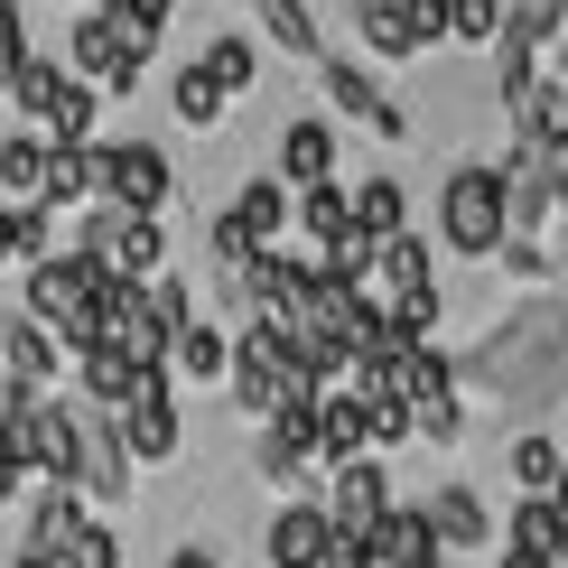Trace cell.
Masks as SVG:
<instances>
[{"instance_id": "cell-37", "label": "cell", "mask_w": 568, "mask_h": 568, "mask_svg": "<svg viewBox=\"0 0 568 568\" xmlns=\"http://www.w3.org/2000/svg\"><path fill=\"white\" fill-rule=\"evenodd\" d=\"M0 504H29V457L0 438Z\"/></svg>"}, {"instance_id": "cell-39", "label": "cell", "mask_w": 568, "mask_h": 568, "mask_svg": "<svg viewBox=\"0 0 568 568\" xmlns=\"http://www.w3.org/2000/svg\"><path fill=\"white\" fill-rule=\"evenodd\" d=\"M169 568H215V559H205V550H178V559H169Z\"/></svg>"}, {"instance_id": "cell-7", "label": "cell", "mask_w": 568, "mask_h": 568, "mask_svg": "<svg viewBox=\"0 0 568 568\" xmlns=\"http://www.w3.org/2000/svg\"><path fill=\"white\" fill-rule=\"evenodd\" d=\"M326 531H345V540H373V523L392 513V476H383V457H354L336 466V485H326Z\"/></svg>"}, {"instance_id": "cell-25", "label": "cell", "mask_w": 568, "mask_h": 568, "mask_svg": "<svg viewBox=\"0 0 568 568\" xmlns=\"http://www.w3.org/2000/svg\"><path fill=\"white\" fill-rule=\"evenodd\" d=\"M400 215H410V205H400V178H364L354 186V233H364V243H392Z\"/></svg>"}, {"instance_id": "cell-14", "label": "cell", "mask_w": 568, "mask_h": 568, "mask_svg": "<svg viewBox=\"0 0 568 568\" xmlns=\"http://www.w3.org/2000/svg\"><path fill=\"white\" fill-rule=\"evenodd\" d=\"M0 354H10V383H29V392L65 373V345H57V326H38L29 307H19V317L0 326Z\"/></svg>"}, {"instance_id": "cell-27", "label": "cell", "mask_w": 568, "mask_h": 568, "mask_svg": "<svg viewBox=\"0 0 568 568\" xmlns=\"http://www.w3.org/2000/svg\"><path fill=\"white\" fill-rule=\"evenodd\" d=\"M252 19H262V29H271L280 47H290V57H307V65L326 57V38H317V19H307L298 0H252Z\"/></svg>"}, {"instance_id": "cell-11", "label": "cell", "mask_w": 568, "mask_h": 568, "mask_svg": "<svg viewBox=\"0 0 568 568\" xmlns=\"http://www.w3.org/2000/svg\"><path fill=\"white\" fill-rule=\"evenodd\" d=\"M373 568H447V550H438V531H429L419 504H392L383 523H373Z\"/></svg>"}, {"instance_id": "cell-32", "label": "cell", "mask_w": 568, "mask_h": 568, "mask_svg": "<svg viewBox=\"0 0 568 568\" xmlns=\"http://www.w3.org/2000/svg\"><path fill=\"white\" fill-rule=\"evenodd\" d=\"M354 19H364V47H373V57H410V29H400V0H354Z\"/></svg>"}, {"instance_id": "cell-13", "label": "cell", "mask_w": 568, "mask_h": 568, "mask_svg": "<svg viewBox=\"0 0 568 568\" xmlns=\"http://www.w3.org/2000/svg\"><path fill=\"white\" fill-rule=\"evenodd\" d=\"M326 540H336V531H326V513H317V504H280V513H271V531H262V550H271V568H317V559H326Z\"/></svg>"}, {"instance_id": "cell-30", "label": "cell", "mask_w": 568, "mask_h": 568, "mask_svg": "<svg viewBox=\"0 0 568 568\" xmlns=\"http://www.w3.org/2000/svg\"><path fill=\"white\" fill-rule=\"evenodd\" d=\"M178 122H186V131H215V122H224V93H215L205 65H178Z\"/></svg>"}, {"instance_id": "cell-31", "label": "cell", "mask_w": 568, "mask_h": 568, "mask_svg": "<svg viewBox=\"0 0 568 568\" xmlns=\"http://www.w3.org/2000/svg\"><path fill=\"white\" fill-rule=\"evenodd\" d=\"M57 568H122V531H103V513H84V531L57 550Z\"/></svg>"}, {"instance_id": "cell-21", "label": "cell", "mask_w": 568, "mask_h": 568, "mask_svg": "<svg viewBox=\"0 0 568 568\" xmlns=\"http://www.w3.org/2000/svg\"><path fill=\"white\" fill-rule=\"evenodd\" d=\"M169 364L186 373V383H224V373H233V345H224L215 326L196 317V326H178V345H169Z\"/></svg>"}, {"instance_id": "cell-35", "label": "cell", "mask_w": 568, "mask_h": 568, "mask_svg": "<svg viewBox=\"0 0 568 568\" xmlns=\"http://www.w3.org/2000/svg\"><path fill=\"white\" fill-rule=\"evenodd\" d=\"M29 65V19H19V0H0V84Z\"/></svg>"}, {"instance_id": "cell-28", "label": "cell", "mask_w": 568, "mask_h": 568, "mask_svg": "<svg viewBox=\"0 0 568 568\" xmlns=\"http://www.w3.org/2000/svg\"><path fill=\"white\" fill-rule=\"evenodd\" d=\"M298 224L317 233V252L345 243V233H354V196H345V186H307V196H298Z\"/></svg>"}, {"instance_id": "cell-23", "label": "cell", "mask_w": 568, "mask_h": 568, "mask_svg": "<svg viewBox=\"0 0 568 568\" xmlns=\"http://www.w3.org/2000/svg\"><path fill=\"white\" fill-rule=\"evenodd\" d=\"M568 29V0H504V38L494 47H523V57H540V38Z\"/></svg>"}, {"instance_id": "cell-19", "label": "cell", "mask_w": 568, "mask_h": 568, "mask_svg": "<svg viewBox=\"0 0 568 568\" xmlns=\"http://www.w3.org/2000/svg\"><path fill=\"white\" fill-rule=\"evenodd\" d=\"M373 271H383V290L392 298H429L438 280H429V243L419 233H392V243H373Z\"/></svg>"}, {"instance_id": "cell-8", "label": "cell", "mask_w": 568, "mask_h": 568, "mask_svg": "<svg viewBox=\"0 0 568 568\" xmlns=\"http://www.w3.org/2000/svg\"><path fill=\"white\" fill-rule=\"evenodd\" d=\"M317 75H326V103H336V112H354V122H373L383 140H410V112H400L392 93L364 75V65H336V57H317Z\"/></svg>"}, {"instance_id": "cell-44", "label": "cell", "mask_w": 568, "mask_h": 568, "mask_svg": "<svg viewBox=\"0 0 568 568\" xmlns=\"http://www.w3.org/2000/svg\"><path fill=\"white\" fill-rule=\"evenodd\" d=\"M559 447H568V429H559Z\"/></svg>"}, {"instance_id": "cell-20", "label": "cell", "mask_w": 568, "mask_h": 568, "mask_svg": "<svg viewBox=\"0 0 568 568\" xmlns=\"http://www.w3.org/2000/svg\"><path fill=\"white\" fill-rule=\"evenodd\" d=\"M559 466H568V447L559 438H513V485H523V504H550V494H559Z\"/></svg>"}, {"instance_id": "cell-1", "label": "cell", "mask_w": 568, "mask_h": 568, "mask_svg": "<svg viewBox=\"0 0 568 568\" xmlns=\"http://www.w3.org/2000/svg\"><path fill=\"white\" fill-rule=\"evenodd\" d=\"M457 383H476L494 400H540L568 392V298H531L523 317H504L494 336L457 364Z\"/></svg>"}, {"instance_id": "cell-10", "label": "cell", "mask_w": 568, "mask_h": 568, "mask_svg": "<svg viewBox=\"0 0 568 568\" xmlns=\"http://www.w3.org/2000/svg\"><path fill=\"white\" fill-rule=\"evenodd\" d=\"M75 383H84V400H93V410H112V419H122L131 400H140V392H159L169 373H140V364H122L112 345H84V354H75Z\"/></svg>"}, {"instance_id": "cell-2", "label": "cell", "mask_w": 568, "mask_h": 568, "mask_svg": "<svg viewBox=\"0 0 568 568\" xmlns=\"http://www.w3.org/2000/svg\"><path fill=\"white\" fill-rule=\"evenodd\" d=\"M150 29H131V19H112V10H84L75 19V65L65 75L93 84V93H131L140 84V65H150Z\"/></svg>"}, {"instance_id": "cell-3", "label": "cell", "mask_w": 568, "mask_h": 568, "mask_svg": "<svg viewBox=\"0 0 568 568\" xmlns=\"http://www.w3.org/2000/svg\"><path fill=\"white\" fill-rule=\"evenodd\" d=\"M438 233L447 252H466V262H485V252H504V169H457L438 196Z\"/></svg>"}, {"instance_id": "cell-36", "label": "cell", "mask_w": 568, "mask_h": 568, "mask_svg": "<svg viewBox=\"0 0 568 568\" xmlns=\"http://www.w3.org/2000/svg\"><path fill=\"white\" fill-rule=\"evenodd\" d=\"M103 10H112V19H131V29H150V38H159V29H169V10H178V0H103Z\"/></svg>"}, {"instance_id": "cell-9", "label": "cell", "mask_w": 568, "mask_h": 568, "mask_svg": "<svg viewBox=\"0 0 568 568\" xmlns=\"http://www.w3.org/2000/svg\"><path fill=\"white\" fill-rule=\"evenodd\" d=\"M112 429H122V457H131V466H169V457H178V392H169V383L140 392Z\"/></svg>"}, {"instance_id": "cell-5", "label": "cell", "mask_w": 568, "mask_h": 568, "mask_svg": "<svg viewBox=\"0 0 568 568\" xmlns=\"http://www.w3.org/2000/svg\"><path fill=\"white\" fill-rule=\"evenodd\" d=\"M280 224H290V186H280V178H252L243 196L224 205V224H215V252H224V271H243L252 252H280Z\"/></svg>"}, {"instance_id": "cell-26", "label": "cell", "mask_w": 568, "mask_h": 568, "mask_svg": "<svg viewBox=\"0 0 568 568\" xmlns=\"http://www.w3.org/2000/svg\"><path fill=\"white\" fill-rule=\"evenodd\" d=\"M559 540H568V513H559V504H523V513L504 523V550H523V559H550Z\"/></svg>"}, {"instance_id": "cell-41", "label": "cell", "mask_w": 568, "mask_h": 568, "mask_svg": "<svg viewBox=\"0 0 568 568\" xmlns=\"http://www.w3.org/2000/svg\"><path fill=\"white\" fill-rule=\"evenodd\" d=\"M550 504H559V513H568V466H559V494H550Z\"/></svg>"}, {"instance_id": "cell-22", "label": "cell", "mask_w": 568, "mask_h": 568, "mask_svg": "<svg viewBox=\"0 0 568 568\" xmlns=\"http://www.w3.org/2000/svg\"><path fill=\"white\" fill-rule=\"evenodd\" d=\"M57 84H65V65H47L38 47H29V65H19V75L0 84V93H10V112H19V131H38V122H47V103H57Z\"/></svg>"}, {"instance_id": "cell-4", "label": "cell", "mask_w": 568, "mask_h": 568, "mask_svg": "<svg viewBox=\"0 0 568 568\" xmlns=\"http://www.w3.org/2000/svg\"><path fill=\"white\" fill-rule=\"evenodd\" d=\"M93 196L103 205H122V215H159V205L178 196V169L150 150V140H93Z\"/></svg>"}, {"instance_id": "cell-17", "label": "cell", "mask_w": 568, "mask_h": 568, "mask_svg": "<svg viewBox=\"0 0 568 568\" xmlns=\"http://www.w3.org/2000/svg\"><path fill=\"white\" fill-rule=\"evenodd\" d=\"M364 447H373L364 400H354V392H326V400H317V466H354Z\"/></svg>"}, {"instance_id": "cell-40", "label": "cell", "mask_w": 568, "mask_h": 568, "mask_svg": "<svg viewBox=\"0 0 568 568\" xmlns=\"http://www.w3.org/2000/svg\"><path fill=\"white\" fill-rule=\"evenodd\" d=\"M10 568H57V559H29V550H19V559H10Z\"/></svg>"}, {"instance_id": "cell-24", "label": "cell", "mask_w": 568, "mask_h": 568, "mask_svg": "<svg viewBox=\"0 0 568 568\" xmlns=\"http://www.w3.org/2000/svg\"><path fill=\"white\" fill-rule=\"evenodd\" d=\"M38 169H47V140L38 131L0 140V196H10V205H38Z\"/></svg>"}, {"instance_id": "cell-29", "label": "cell", "mask_w": 568, "mask_h": 568, "mask_svg": "<svg viewBox=\"0 0 568 568\" xmlns=\"http://www.w3.org/2000/svg\"><path fill=\"white\" fill-rule=\"evenodd\" d=\"M196 65L215 75V93H224V103H233V93H252V75H262V57H252L243 38H215V47H205Z\"/></svg>"}, {"instance_id": "cell-33", "label": "cell", "mask_w": 568, "mask_h": 568, "mask_svg": "<svg viewBox=\"0 0 568 568\" xmlns=\"http://www.w3.org/2000/svg\"><path fill=\"white\" fill-rule=\"evenodd\" d=\"M447 38L494 47V38H504V0H447Z\"/></svg>"}, {"instance_id": "cell-15", "label": "cell", "mask_w": 568, "mask_h": 568, "mask_svg": "<svg viewBox=\"0 0 568 568\" xmlns=\"http://www.w3.org/2000/svg\"><path fill=\"white\" fill-rule=\"evenodd\" d=\"M280 186H336V131L326 122H290L280 131Z\"/></svg>"}, {"instance_id": "cell-12", "label": "cell", "mask_w": 568, "mask_h": 568, "mask_svg": "<svg viewBox=\"0 0 568 568\" xmlns=\"http://www.w3.org/2000/svg\"><path fill=\"white\" fill-rule=\"evenodd\" d=\"M419 513H429L438 550H485V540H494V513H485V494H476V485H438Z\"/></svg>"}, {"instance_id": "cell-43", "label": "cell", "mask_w": 568, "mask_h": 568, "mask_svg": "<svg viewBox=\"0 0 568 568\" xmlns=\"http://www.w3.org/2000/svg\"><path fill=\"white\" fill-rule=\"evenodd\" d=\"M559 205H568V150H559Z\"/></svg>"}, {"instance_id": "cell-6", "label": "cell", "mask_w": 568, "mask_h": 568, "mask_svg": "<svg viewBox=\"0 0 568 568\" xmlns=\"http://www.w3.org/2000/svg\"><path fill=\"white\" fill-rule=\"evenodd\" d=\"M75 494L84 504H122L131 494L122 429H112V410H93V400H75Z\"/></svg>"}, {"instance_id": "cell-34", "label": "cell", "mask_w": 568, "mask_h": 568, "mask_svg": "<svg viewBox=\"0 0 568 568\" xmlns=\"http://www.w3.org/2000/svg\"><path fill=\"white\" fill-rule=\"evenodd\" d=\"M400 29H410V57L447 38V0H400Z\"/></svg>"}, {"instance_id": "cell-16", "label": "cell", "mask_w": 568, "mask_h": 568, "mask_svg": "<svg viewBox=\"0 0 568 568\" xmlns=\"http://www.w3.org/2000/svg\"><path fill=\"white\" fill-rule=\"evenodd\" d=\"M84 513H93V504H84L75 485H38V494H29V559H57L65 540L84 531Z\"/></svg>"}, {"instance_id": "cell-18", "label": "cell", "mask_w": 568, "mask_h": 568, "mask_svg": "<svg viewBox=\"0 0 568 568\" xmlns=\"http://www.w3.org/2000/svg\"><path fill=\"white\" fill-rule=\"evenodd\" d=\"M93 122H103V93L65 75V84H57V103H47V122H38V140H57V150H84Z\"/></svg>"}, {"instance_id": "cell-42", "label": "cell", "mask_w": 568, "mask_h": 568, "mask_svg": "<svg viewBox=\"0 0 568 568\" xmlns=\"http://www.w3.org/2000/svg\"><path fill=\"white\" fill-rule=\"evenodd\" d=\"M504 568H540V559H523V550H504Z\"/></svg>"}, {"instance_id": "cell-38", "label": "cell", "mask_w": 568, "mask_h": 568, "mask_svg": "<svg viewBox=\"0 0 568 568\" xmlns=\"http://www.w3.org/2000/svg\"><path fill=\"white\" fill-rule=\"evenodd\" d=\"M317 568H373V540H345V531H336V540H326V559H317Z\"/></svg>"}]
</instances>
